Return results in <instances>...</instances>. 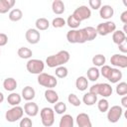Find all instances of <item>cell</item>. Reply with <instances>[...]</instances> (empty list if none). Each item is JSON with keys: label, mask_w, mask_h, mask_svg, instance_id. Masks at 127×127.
<instances>
[{"label": "cell", "mask_w": 127, "mask_h": 127, "mask_svg": "<svg viewBox=\"0 0 127 127\" xmlns=\"http://www.w3.org/2000/svg\"><path fill=\"white\" fill-rule=\"evenodd\" d=\"M69 58H70L69 53L67 51L63 50V51L58 52L55 55L49 56L46 59V64L51 68L57 67L59 65H64V64H66L69 61Z\"/></svg>", "instance_id": "1"}, {"label": "cell", "mask_w": 127, "mask_h": 127, "mask_svg": "<svg viewBox=\"0 0 127 127\" xmlns=\"http://www.w3.org/2000/svg\"><path fill=\"white\" fill-rule=\"evenodd\" d=\"M66 40L69 44H83L87 42V36L83 29H71L66 33Z\"/></svg>", "instance_id": "2"}, {"label": "cell", "mask_w": 127, "mask_h": 127, "mask_svg": "<svg viewBox=\"0 0 127 127\" xmlns=\"http://www.w3.org/2000/svg\"><path fill=\"white\" fill-rule=\"evenodd\" d=\"M89 92L95 95H101L102 97H109L112 95L113 89L109 83H95L89 87Z\"/></svg>", "instance_id": "3"}, {"label": "cell", "mask_w": 127, "mask_h": 127, "mask_svg": "<svg viewBox=\"0 0 127 127\" xmlns=\"http://www.w3.org/2000/svg\"><path fill=\"white\" fill-rule=\"evenodd\" d=\"M38 83L44 87L47 88H54L58 84V79L55 75L46 73V72H41L38 74Z\"/></svg>", "instance_id": "4"}, {"label": "cell", "mask_w": 127, "mask_h": 127, "mask_svg": "<svg viewBox=\"0 0 127 127\" xmlns=\"http://www.w3.org/2000/svg\"><path fill=\"white\" fill-rule=\"evenodd\" d=\"M42 124L46 127H51L55 123V111L51 107H44L40 111Z\"/></svg>", "instance_id": "5"}, {"label": "cell", "mask_w": 127, "mask_h": 127, "mask_svg": "<svg viewBox=\"0 0 127 127\" xmlns=\"http://www.w3.org/2000/svg\"><path fill=\"white\" fill-rule=\"evenodd\" d=\"M27 70L32 74H39L44 71L45 63L42 60L38 59H30L26 64Z\"/></svg>", "instance_id": "6"}, {"label": "cell", "mask_w": 127, "mask_h": 127, "mask_svg": "<svg viewBox=\"0 0 127 127\" xmlns=\"http://www.w3.org/2000/svg\"><path fill=\"white\" fill-rule=\"evenodd\" d=\"M23 115H24V108L19 105H15L6 111L5 119L8 122H16L20 120L23 117Z\"/></svg>", "instance_id": "7"}, {"label": "cell", "mask_w": 127, "mask_h": 127, "mask_svg": "<svg viewBox=\"0 0 127 127\" xmlns=\"http://www.w3.org/2000/svg\"><path fill=\"white\" fill-rule=\"evenodd\" d=\"M96 32H97V35H100V36H107L109 34H112L115 30H116V24L112 21H109L107 20L106 22H103V23H99L97 26H96Z\"/></svg>", "instance_id": "8"}, {"label": "cell", "mask_w": 127, "mask_h": 127, "mask_svg": "<svg viewBox=\"0 0 127 127\" xmlns=\"http://www.w3.org/2000/svg\"><path fill=\"white\" fill-rule=\"evenodd\" d=\"M107 112V119L110 123H116L119 121L123 114V109L122 106L120 105H113L110 108H108Z\"/></svg>", "instance_id": "9"}, {"label": "cell", "mask_w": 127, "mask_h": 127, "mask_svg": "<svg viewBox=\"0 0 127 127\" xmlns=\"http://www.w3.org/2000/svg\"><path fill=\"white\" fill-rule=\"evenodd\" d=\"M72 15L77 19L79 20L80 22L84 21V20H87L90 18L91 16V10L90 8H88L87 6L85 5H81V6H78L72 13Z\"/></svg>", "instance_id": "10"}, {"label": "cell", "mask_w": 127, "mask_h": 127, "mask_svg": "<svg viewBox=\"0 0 127 127\" xmlns=\"http://www.w3.org/2000/svg\"><path fill=\"white\" fill-rule=\"evenodd\" d=\"M110 64L116 67L125 68L127 67V57L125 56V54H114L110 58Z\"/></svg>", "instance_id": "11"}, {"label": "cell", "mask_w": 127, "mask_h": 127, "mask_svg": "<svg viewBox=\"0 0 127 127\" xmlns=\"http://www.w3.org/2000/svg\"><path fill=\"white\" fill-rule=\"evenodd\" d=\"M25 38L27 40V42L31 45H36L40 42L41 39V34L39 32V30L34 29V28H30L26 31L25 33Z\"/></svg>", "instance_id": "12"}, {"label": "cell", "mask_w": 127, "mask_h": 127, "mask_svg": "<svg viewBox=\"0 0 127 127\" xmlns=\"http://www.w3.org/2000/svg\"><path fill=\"white\" fill-rule=\"evenodd\" d=\"M24 112L30 117H35L39 113V106L36 102H33L32 100L28 101L24 105Z\"/></svg>", "instance_id": "13"}, {"label": "cell", "mask_w": 127, "mask_h": 127, "mask_svg": "<svg viewBox=\"0 0 127 127\" xmlns=\"http://www.w3.org/2000/svg\"><path fill=\"white\" fill-rule=\"evenodd\" d=\"M75 122L78 127H91L92 126L89 115L84 112L77 114V116L75 118Z\"/></svg>", "instance_id": "14"}, {"label": "cell", "mask_w": 127, "mask_h": 127, "mask_svg": "<svg viewBox=\"0 0 127 127\" xmlns=\"http://www.w3.org/2000/svg\"><path fill=\"white\" fill-rule=\"evenodd\" d=\"M99 16L104 20H109L114 15V9L111 5H103L99 9Z\"/></svg>", "instance_id": "15"}, {"label": "cell", "mask_w": 127, "mask_h": 127, "mask_svg": "<svg viewBox=\"0 0 127 127\" xmlns=\"http://www.w3.org/2000/svg\"><path fill=\"white\" fill-rule=\"evenodd\" d=\"M122 71L117 68V67H111V70L109 72V75L107 77V79L111 82V83H117L122 79Z\"/></svg>", "instance_id": "16"}, {"label": "cell", "mask_w": 127, "mask_h": 127, "mask_svg": "<svg viewBox=\"0 0 127 127\" xmlns=\"http://www.w3.org/2000/svg\"><path fill=\"white\" fill-rule=\"evenodd\" d=\"M22 98H24L26 101H31L35 98L36 96V91L35 89L30 86V85H27L25 86L23 89H22V94H21Z\"/></svg>", "instance_id": "17"}, {"label": "cell", "mask_w": 127, "mask_h": 127, "mask_svg": "<svg viewBox=\"0 0 127 127\" xmlns=\"http://www.w3.org/2000/svg\"><path fill=\"white\" fill-rule=\"evenodd\" d=\"M45 98L49 103L55 104L56 102L59 101V94L57 91H55L53 88H47L45 90Z\"/></svg>", "instance_id": "18"}, {"label": "cell", "mask_w": 127, "mask_h": 127, "mask_svg": "<svg viewBox=\"0 0 127 127\" xmlns=\"http://www.w3.org/2000/svg\"><path fill=\"white\" fill-rule=\"evenodd\" d=\"M17 85H18L17 80L14 77H7L3 81V87H4V89L6 91H9V92L14 91L17 88Z\"/></svg>", "instance_id": "19"}, {"label": "cell", "mask_w": 127, "mask_h": 127, "mask_svg": "<svg viewBox=\"0 0 127 127\" xmlns=\"http://www.w3.org/2000/svg\"><path fill=\"white\" fill-rule=\"evenodd\" d=\"M52 10L55 14L57 15H62L64 10H65V6L63 0H54L52 3Z\"/></svg>", "instance_id": "20"}, {"label": "cell", "mask_w": 127, "mask_h": 127, "mask_svg": "<svg viewBox=\"0 0 127 127\" xmlns=\"http://www.w3.org/2000/svg\"><path fill=\"white\" fill-rule=\"evenodd\" d=\"M74 125V120L70 114H64L61 119L59 126L60 127H73Z\"/></svg>", "instance_id": "21"}, {"label": "cell", "mask_w": 127, "mask_h": 127, "mask_svg": "<svg viewBox=\"0 0 127 127\" xmlns=\"http://www.w3.org/2000/svg\"><path fill=\"white\" fill-rule=\"evenodd\" d=\"M75 87L77 90L79 91H84L87 89L88 87V80H87V77L83 76V75H80L76 78L75 80Z\"/></svg>", "instance_id": "22"}, {"label": "cell", "mask_w": 127, "mask_h": 127, "mask_svg": "<svg viewBox=\"0 0 127 127\" xmlns=\"http://www.w3.org/2000/svg\"><path fill=\"white\" fill-rule=\"evenodd\" d=\"M82 102L87 106H92L97 102V95L91 92H86L82 96Z\"/></svg>", "instance_id": "23"}, {"label": "cell", "mask_w": 127, "mask_h": 127, "mask_svg": "<svg viewBox=\"0 0 127 127\" xmlns=\"http://www.w3.org/2000/svg\"><path fill=\"white\" fill-rule=\"evenodd\" d=\"M21 100H22V96L17 93V92H14L12 91L8 96H7V102L8 104H10L11 106H15V105H19L21 103Z\"/></svg>", "instance_id": "24"}, {"label": "cell", "mask_w": 127, "mask_h": 127, "mask_svg": "<svg viewBox=\"0 0 127 127\" xmlns=\"http://www.w3.org/2000/svg\"><path fill=\"white\" fill-rule=\"evenodd\" d=\"M126 40V34L121 30H115L112 33V41L114 44L119 45Z\"/></svg>", "instance_id": "25"}, {"label": "cell", "mask_w": 127, "mask_h": 127, "mask_svg": "<svg viewBox=\"0 0 127 127\" xmlns=\"http://www.w3.org/2000/svg\"><path fill=\"white\" fill-rule=\"evenodd\" d=\"M86 75H87V78L90 81H96L100 76V72H99V69L96 66H91L87 69Z\"/></svg>", "instance_id": "26"}, {"label": "cell", "mask_w": 127, "mask_h": 127, "mask_svg": "<svg viewBox=\"0 0 127 127\" xmlns=\"http://www.w3.org/2000/svg\"><path fill=\"white\" fill-rule=\"evenodd\" d=\"M9 20L12 21V22H18L22 19L23 17V12L21 9H18V8H14L12 9L10 12H9Z\"/></svg>", "instance_id": "27"}, {"label": "cell", "mask_w": 127, "mask_h": 127, "mask_svg": "<svg viewBox=\"0 0 127 127\" xmlns=\"http://www.w3.org/2000/svg\"><path fill=\"white\" fill-rule=\"evenodd\" d=\"M36 29L39 31H45L50 27V22L46 18H38L35 22Z\"/></svg>", "instance_id": "28"}, {"label": "cell", "mask_w": 127, "mask_h": 127, "mask_svg": "<svg viewBox=\"0 0 127 127\" xmlns=\"http://www.w3.org/2000/svg\"><path fill=\"white\" fill-rule=\"evenodd\" d=\"M17 54H18L19 58H21V59H23V60L31 59V57L33 56L32 50H30L29 48H26V47H21V48H19Z\"/></svg>", "instance_id": "29"}, {"label": "cell", "mask_w": 127, "mask_h": 127, "mask_svg": "<svg viewBox=\"0 0 127 127\" xmlns=\"http://www.w3.org/2000/svg\"><path fill=\"white\" fill-rule=\"evenodd\" d=\"M105 63H106V58L102 54H97V55L93 56V58H92V64L96 67L105 64Z\"/></svg>", "instance_id": "30"}, {"label": "cell", "mask_w": 127, "mask_h": 127, "mask_svg": "<svg viewBox=\"0 0 127 127\" xmlns=\"http://www.w3.org/2000/svg\"><path fill=\"white\" fill-rule=\"evenodd\" d=\"M65 22H66V25H67L70 29H77V28L79 27L80 23H81V22H80L79 20H77L72 14L67 17V19H66Z\"/></svg>", "instance_id": "31"}, {"label": "cell", "mask_w": 127, "mask_h": 127, "mask_svg": "<svg viewBox=\"0 0 127 127\" xmlns=\"http://www.w3.org/2000/svg\"><path fill=\"white\" fill-rule=\"evenodd\" d=\"M55 74H56V76L59 77V78H64V77L67 76L68 70H67V68H66L64 65H59V66L56 67Z\"/></svg>", "instance_id": "32"}, {"label": "cell", "mask_w": 127, "mask_h": 127, "mask_svg": "<svg viewBox=\"0 0 127 127\" xmlns=\"http://www.w3.org/2000/svg\"><path fill=\"white\" fill-rule=\"evenodd\" d=\"M97 108H98V110H99L100 112H102V113L106 112V111L108 110V108H109V102H108V100H107L105 97H103V98L97 100Z\"/></svg>", "instance_id": "33"}, {"label": "cell", "mask_w": 127, "mask_h": 127, "mask_svg": "<svg viewBox=\"0 0 127 127\" xmlns=\"http://www.w3.org/2000/svg\"><path fill=\"white\" fill-rule=\"evenodd\" d=\"M84 30H85V33L87 36V42L92 41L97 37V32H96V29L94 27L88 26V27H85Z\"/></svg>", "instance_id": "34"}, {"label": "cell", "mask_w": 127, "mask_h": 127, "mask_svg": "<svg viewBox=\"0 0 127 127\" xmlns=\"http://www.w3.org/2000/svg\"><path fill=\"white\" fill-rule=\"evenodd\" d=\"M115 91H116V93H117L118 95H120V96L126 95V94H127V83H126L125 81L119 82V83L116 85Z\"/></svg>", "instance_id": "35"}, {"label": "cell", "mask_w": 127, "mask_h": 127, "mask_svg": "<svg viewBox=\"0 0 127 127\" xmlns=\"http://www.w3.org/2000/svg\"><path fill=\"white\" fill-rule=\"evenodd\" d=\"M54 111L57 113V114H64L65 111H66V105L65 103L64 102H61V101H58L55 103V106H54Z\"/></svg>", "instance_id": "36"}, {"label": "cell", "mask_w": 127, "mask_h": 127, "mask_svg": "<svg viewBox=\"0 0 127 127\" xmlns=\"http://www.w3.org/2000/svg\"><path fill=\"white\" fill-rule=\"evenodd\" d=\"M67 101H68V103H70L72 106H80V104H81V101H80V99L77 97V95L76 94H74V93H70V94H68V96H67Z\"/></svg>", "instance_id": "37"}, {"label": "cell", "mask_w": 127, "mask_h": 127, "mask_svg": "<svg viewBox=\"0 0 127 127\" xmlns=\"http://www.w3.org/2000/svg\"><path fill=\"white\" fill-rule=\"evenodd\" d=\"M66 25V22H65V20L64 19V18H62V17H57V18H55L53 21H52V26L54 27V28H63V27H64Z\"/></svg>", "instance_id": "38"}, {"label": "cell", "mask_w": 127, "mask_h": 127, "mask_svg": "<svg viewBox=\"0 0 127 127\" xmlns=\"http://www.w3.org/2000/svg\"><path fill=\"white\" fill-rule=\"evenodd\" d=\"M19 126L20 127H31V126H33V121H32V119H30V116L22 117L20 119Z\"/></svg>", "instance_id": "39"}, {"label": "cell", "mask_w": 127, "mask_h": 127, "mask_svg": "<svg viewBox=\"0 0 127 127\" xmlns=\"http://www.w3.org/2000/svg\"><path fill=\"white\" fill-rule=\"evenodd\" d=\"M11 10V7L5 0H0V14H6Z\"/></svg>", "instance_id": "40"}, {"label": "cell", "mask_w": 127, "mask_h": 127, "mask_svg": "<svg viewBox=\"0 0 127 127\" xmlns=\"http://www.w3.org/2000/svg\"><path fill=\"white\" fill-rule=\"evenodd\" d=\"M100 67H101L100 70H99L100 74H101L103 77L107 78L108 75H109V72H110V70H111V66H110V65H107V64H103V65H101Z\"/></svg>", "instance_id": "41"}, {"label": "cell", "mask_w": 127, "mask_h": 127, "mask_svg": "<svg viewBox=\"0 0 127 127\" xmlns=\"http://www.w3.org/2000/svg\"><path fill=\"white\" fill-rule=\"evenodd\" d=\"M88 4H89V7L93 10H98L102 6L101 0H88Z\"/></svg>", "instance_id": "42"}, {"label": "cell", "mask_w": 127, "mask_h": 127, "mask_svg": "<svg viewBox=\"0 0 127 127\" xmlns=\"http://www.w3.org/2000/svg\"><path fill=\"white\" fill-rule=\"evenodd\" d=\"M8 43V36L4 33H0V47L5 46Z\"/></svg>", "instance_id": "43"}, {"label": "cell", "mask_w": 127, "mask_h": 127, "mask_svg": "<svg viewBox=\"0 0 127 127\" xmlns=\"http://www.w3.org/2000/svg\"><path fill=\"white\" fill-rule=\"evenodd\" d=\"M117 46H118V49H119L120 52H122L123 54L127 53V40H125L124 42H122L121 44H119Z\"/></svg>", "instance_id": "44"}, {"label": "cell", "mask_w": 127, "mask_h": 127, "mask_svg": "<svg viewBox=\"0 0 127 127\" xmlns=\"http://www.w3.org/2000/svg\"><path fill=\"white\" fill-rule=\"evenodd\" d=\"M120 21L123 24H127V10H125L124 12L121 13V15H120Z\"/></svg>", "instance_id": "45"}, {"label": "cell", "mask_w": 127, "mask_h": 127, "mask_svg": "<svg viewBox=\"0 0 127 127\" xmlns=\"http://www.w3.org/2000/svg\"><path fill=\"white\" fill-rule=\"evenodd\" d=\"M121 105L124 108H127V95H123V97L121 98Z\"/></svg>", "instance_id": "46"}, {"label": "cell", "mask_w": 127, "mask_h": 127, "mask_svg": "<svg viewBox=\"0 0 127 127\" xmlns=\"http://www.w3.org/2000/svg\"><path fill=\"white\" fill-rule=\"evenodd\" d=\"M5 1L9 4V6H10L11 8H13L14 5H15V3H16V0H5Z\"/></svg>", "instance_id": "47"}, {"label": "cell", "mask_w": 127, "mask_h": 127, "mask_svg": "<svg viewBox=\"0 0 127 127\" xmlns=\"http://www.w3.org/2000/svg\"><path fill=\"white\" fill-rule=\"evenodd\" d=\"M4 99H5V97H4V94L0 91V103H2L3 101H4Z\"/></svg>", "instance_id": "48"}, {"label": "cell", "mask_w": 127, "mask_h": 127, "mask_svg": "<svg viewBox=\"0 0 127 127\" xmlns=\"http://www.w3.org/2000/svg\"><path fill=\"white\" fill-rule=\"evenodd\" d=\"M123 32L126 34L127 33V24H124V28H123Z\"/></svg>", "instance_id": "49"}, {"label": "cell", "mask_w": 127, "mask_h": 127, "mask_svg": "<svg viewBox=\"0 0 127 127\" xmlns=\"http://www.w3.org/2000/svg\"><path fill=\"white\" fill-rule=\"evenodd\" d=\"M122 1H123V4H124V6L126 7V6H127V2H126V0H122Z\"/></svg>", "instance_id": "50"}, {"label": "cell", "mask_w": 127, "mask_h": 127, "mask_svg": "<svg viewBox=\"0 0 127 127\" xmlns=\"http://www.w3.org/2000/svg\"><path fill=\"white\" fill-rule=\"evenodd\" d=\"M0 54H1V50H0Z\"/></svg>", "instance_id": "51"}]
</instances>
